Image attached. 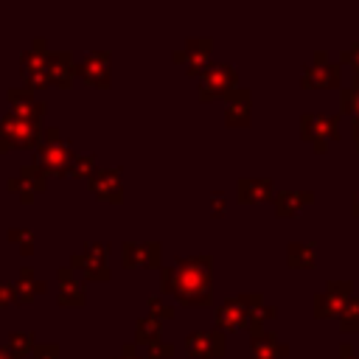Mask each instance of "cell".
<instances>
[{"label":"cell","instance_id":"cell-1","mask_svg":"<svg viewBox=\"0 0 359 359\" xmlns=\"http://www.w3.org/2000/svg\"><path fill=\"white\" fill-rule=\"evenodd\" d=\"M160 289L182 306H208L213 300V255H182L171 266H160Z\"/></svg>","mask_w":359,"mask_h":359},{"label":"cell","instance_id":"cell-2","mask_svg":"<svg viewBox=\"0 0 359 359\" xmlns=\"http://www.w3.org/2000/svg\"><path fill=\"white\" fill-rule=\"evenodd\" d=\"M238 84V70L230 62H208V67L199 76V101H213L219 95H230Z\"/></svg>","mask_w":359,"mask_h":359},{"label":"cell","instance_id":"cell-3","mask_svg":"<svg viewBox=\"0 0 359 359\" xmlns=\"http://www.w3.org/2000/svg\"><path fill=\"white\" fill-rule=\"evenodd\" d=\"M258 300H264L258 292L238 294V297H227L224 303L216 306V314H213L216 328H219L222 334H224V331H241V328H247V325H250V311H252V306H255Z\"/></svg>","mask_w":359,"mask_h":359},{"label":"cell","instance_id":"cell-4","mask_svg":"<svg viewBox=\"0 0 359 359\" xmlns=\"http://www.w3.org/2000/svg\"><path fill=\"white\" fill-rule=\"evenodd\" d=\"M300 135L303 140L314 143V151H328V143L339 137V112L337 115H317L306 112L300 115Z\"/></svg>","mask_w":359,"mask_h":359},{"label":"cell","instance_id":"cell-5","mask_svg":"<svg viewBox=\"0 0 359 359\" xmlns=\"http://www.w3.org/2000/svg\"><path fill=\"white\" fill-rule=\"evenodd\" d=\"M351 297H353V283H351L348 278L328 280L325 289L314 297V317H320V320H325V317H339Z\"/></svg>","mask_w":359,"mask_h":359},{"label":"cell","instance_id":"cell-6","mask_svg":"<svg viewBox=\"0 0 359 359\" xmlns=\"http://www.w3.org/2000/svg\"><path fill=\"white\" fill-rule=\"evenodd\" d=\"M70 269H81V275H84L87 280H109L107 244H101V241L84 244V250L70 258Z\"/></svg>","mask_w":359,"mask_h":359},{"label":"cell","instance_id":"cell-7","mask_svg":"<svg viewBox=\"0 0 359 359\" xmlns=\"http://www.w3.org/2000/svg\"><path fill=\"white\" fill-rule=\"evenodd\" d=\"M48 56H50V50H48V42H45L42 36H36V39L31 42V48L20 56V70H22V79H25L28 90L48 84V76H45Z\"/></svg>","mask_w":359,"mask_h":359},{"label":"cell","instance_id":"cell-8","mask_svg":"<svg viewBox=\"0 0 359 359\" xmlns=\"http://www.w3.org/2000/svg\"><path fill=\"white\" fill-rule=\"evenodd\" d=\"M0 129H3V135H6V140L11 146L28 149V146H39L42 143V126H39V121H28V118H20L14 112H6L0 118Z\"/></svg>","mask_w":359,"mask_h":359},{"label":"cell","instance_id":"cell-9","mask_svg":"<svg viewBox=\"0 0 359 359\" xmlns=\"http://www.w3.org/2000/svg\"><path fill=\"white\" fill-rule=\"evenodd\" d=\"M210 45H213L210 36H191V39H185L182 48H177V50L171 53V59H174L180 67H185V73L196 76V73H202V70L208 67Z\"/></svg>","mask_w":359,"mask_h":359},{"label":"cell","instance_id":"cell-10","mask_svg":"<svg viewBox=\"0 0 359 359\" xmlns=\"http://www.w3.org/2000/svg\"><path fill=\"white\" fill-rule=\"evenodd\" d=\"M73 149L67 140H59V143H39L36 146V165L45 171V174H67L70 171V163H73Z\"/></svg>","mask_w":359,"mask_h":359},{"label":"cell","instance_id":"cell-11","mask_svg":"<svg viewBox=\"0 0 359 359\" xmlns=\"http://www.w3.org/2000/svg\"><path fill=\"white\" fill-rule=\"evenodd\" d=\"M185 351L194 359H219L227 351V339L219 328L216 331H191L185 337Z\"/></svg>","mask_w":359,"mask_h":359},{"label":"cell","instance_id":"cell-12","mask_svg":"<svg viewBox=\"0 0 359 359\" xmlns=\"http://www.w3.org/2000/svg\"><path fill=\"white\" fill-rule=\"evenodd\" d=\"M8 191H14L25 205L34 199V194H39V191H45V185H48V174L36 165V163H25L20 171H17V177H11L8 182Z\"/></svg>","mask_w":359,"mask_h":359},{"label":"cell","instance_id":"cell-13","mask_svg":"<svg viewBox=\"0 0 359 359\" xmlns=\"http://www.w3.org/2000/svg\"><path fill=\"white\" fill-rule=\"evenodd\" d=\"M160 241H123L121 244V261L123 266H157L160 269Z\"/></svg>","mask_w":359,"mask_h":359},{"label":"cell","instance_id":"cell-14","mask_svg":"<svg viewBox=\"0 0 359 359\" xmlns=\"http://www.w3.org/2000/svg\"><path fill=\"white\" fill-rule=\"evenodd\" d=\"M76 73L93 87H107L109 84V53L107 50H87L79 59Z\"/></svg>","mask_w":359,"mask_h":359},{"label":"cell","instance_id":"cell-15","mask_svg":"<svg viewBox=\"0 0 359 359\" xmlns=\"http://www.w3.org/2000/svg\"><path fill=\"white\" fill-rule=\"evenodd\" d=\"M339 79H342L339 62H314V65H306L303 73H300V84L303 87H314V90L339 87Z\"/></svg>","mask_w":359,"mask_h":359},{"label":"cell","instance_id":"cell-16","mask_svg":"<svg viewBox=\"0 0 359 359\" xmlns=\"http://www.w3.org/2000/svg\"><path fill=\"white\" fill-rule=\"evenodd\" d=\"M90 191L107 202H121L123 199V182H121V168H95L90 177Z\"/></svg>","mask_w":359,"mask_h":359},{"label":"cell","instance_id":"cell-17","mask_svg":"<svg viewBox=\"0 0 359 359\" xmlns=\"http://www.w3.org/2000/svg\"><path fill=\"white\" fill-rule=\"evenodd\" d=\"M289 353V345L278 339L269 328H255L250 331V359H283Z\"/></svg>","mask_w":359,"mask_h":359},{"label":"cell","instance_id":"cell-18","mask_svg":"<svg viewBox=\"0 0 359 359\" xmlns=\"http://www.w3.org/2000/svg\"><path fill=\"white\" fill-rule=\"evenodd\" d=\"M6 95H8L11 112H14V115H20V118L39 121V118L45 115V109H48V104H45V101H39V98H34V93H31L28 87H11Z\"/></svg>","mask_w":359,"mask_h":359},{"label":"cell","instance_id":"cell-19","mask_svg":"<svg viewBox=\"0 0 359 359\" xmlns=\"http://www.w3.org/2000/svg\"><path fill=\"white\" fill-rule=\"evenodd\" d=\"M236 196L244 205H258L275 196V185L269 177H241L236 182Z\"/></svg>","mask_w":359,"mask_h":359},{"label":"cell","instance_id":"cell-20","mask_svg":"<svg viewBox=\"0 0 359 359\" xmlns=\"http://www.w3.org/2000/svg\"><path fill=\"white\" fill-rule=\"evenodd\" d=\"M45 76H48V84L70 87V81H73V76H76V62H73V56H70L67 50H50Z\"/></svg>","mask_w":359,"mask_h":359},{"label":"cell","instance_id":"cell-21","mask_svg":"<svg viewBox=\"0 0 359 359\" xmlns=\"http://www.w3.org/2000/svg\"><path fill=\"white\" fill-rule=\"evenodd\" d=\"M311 202H314V191H275V196H272L275 216H280V219L297 216Z\"/></svg>","mask_w":359,"mask_h":359},{"label":"cell","instance_id":"cell-22","mask_svg":"<svg viewBox=\"0 0 359 359\" xmlns=\"http://www.w3.org/2000/svg\"><path fill=\"white\" fill-rule=\"evenodd\" d=\"M250 107H252V95L250 90L236 87L227 95V109H224V123L227 126H250Z\"/></svg>","mask_w":359,"mask_h":359},{"label":"cell","instance_id":"cell-23","mask_svg":"<svg viewBox=\"0 0 359 359\" xmlns=\"http://www.w3.org/2000/svg\"><path fill=\"white\" fill-rule=\"evenodd\" d=\"M87 294H84V283H79L73 278V269L70 266H62L59 269V303L62 306H84Z\"/></svg>","mask_w":359,"mask_h":359},{"label":"cell","instance_id":"cell-24","mask_svg":"<svg viewBox=\"0 0 359 359\" xmlns=\"http://www.w3.org/2000/svg\"><path fill=\"white\" fill-rule=\"evenodd\" d=\"M286 261L292 269H311L317 264V244L314 241H292L286 250Z\"/></svg>","mask_w":359,"mask_h":359},{"label":"cell","instance_id":"cell-25","mask_svg":"<svg viewBox=\"0 0 359 359\" xmlns=\"http://www.w3.org/2000/svg\"><path fill=\"white\" fill-rule=\"evenodd\" d=\"M14 292H17V300L28 303V300H34L36 294L45 292V280L34 278V269L31 266H22L20 275H17V280H14Z\"/></svg>","mask_w":359,"mask_h":359},{"label":"cell","instance_id":"cell-26","mask_svg":"<svg viewBox=\"0 0 359 359\" xmlns=\"http://www.w3.org/2000/svg\"><path fill=\"white\" fill-rule=\"evenodd\" d=\"M160 337H163V323L154 320L151 314H146V317H140V320L135 323V345L149 348V345L160 342Z\"/></svg>","mask_w":359,"mask_h":359},{"label":"cell","instance_id":"cell-27","mask_svg":"<svg viewBox=\"0 0 359 359\" xmlns=\"http://www.w3.org/2000/svg\"><path fill=\"white\" fill-rule=\"evenodd\" d=\"M34 348H36V342H34V334H28V331H17V334L8 337V353L14 359H22V356L34 353Z\"/></svg>","mask_w":359,"mask_h":359},{"label":"cell","instance_id":"cell-28","mask_svg":"<svg viewBox=\"0 0 359 359\" xmlns=\"http://www.w3.org/2000/svg\"><path fill=\"white\" fill-rule=\"evenodd\" d=\"M339 328H342L345 334H359V294H353V297L348 300V306L342 309V314H339Z\"/></svg>","mask_w":359,"mask_h":359},{"label":"cell","instance_id":"cell-29","mask_svg":"<svg viewBox=\"0 0 359 359\" xmlns=\"http://www.w3.org/2000/svg\"><path fill=\"white\" fill-rule=\"evenodd\" d=\"M275 306H266L264 300H258L255 306H252V311H250V325H247V331H255V328H266V323L269 320H275Z\"/></svg>","mask_w":359,"mask_h":359},{"label":"cell","instance_id":"cell-30","mask_svg":"<svg viewBox=\"0 0 359 359\" xmlns=\"http://www.w3.org/2000/svg\"><path fill=\"white\" fill-rule=\"evenodd\" d=\"M146 306H149V314H151L154 320H160V323H163V320H171L174 311H177L174 303H168L163 294H151V297L146 300Z\"/></svg>","mask_w":359,"mask_h":359},{"label":"cell","instance_id":"cell-31","mask_svg":"<svg viewBox=\"0 0 359 359\" xmlns=\"http://www.w3.org/2000/svg\"><path fill=\"white\" fill-rule=\"evenodd\" d=\"M339 112L359 118V87L356 84L339 90Z\"/></svg>","mask_w":359,"mask_h":359},{"label":"cell","instance_id":"cell-32","mask_svg":"<svg viewBox=\"0 0 359 359\" xmlns=\"http://www.w3.org/2000/svg\"><path fill=\"white\" fill-rule=\"evenodd\" d=\"M93 171H95V154H76L67 174H73V177H90Z\"/></svg>","mask_w":359,"mask_h":359},{"label":"cell","instance_id":"cell-33","mask_svg":"<svg viewBox=\"0 0 359 359\" xmlns=\"http://www.w3.org/2000/svg\"><path fill=\"white\" fill-rule=\"evenodd\" d=\"M8 241H14V244L20 247V252H25V255L34 252V233L25 230V227H14V230H8Z\"/></svg>","mask_w":359,"mask_h":359},{"label":"cell","instance_id":"cell-34","mask_svg":"<svg viewBox=\"0 0 359 359\" xmlns=\"http://www.w3.org/2000/svg\"><path fill=\"white\" fill-rule=\"evenodd\" d=\"M34 359H59V345L56 342H39L34 348Z\"/></svg>","mask_w":359,"mask_h":359},{"label":"cell","instance_id":"cell-35","mask_svg":"<svg viewBox=\"0 0 359 359\" xmlns=\"http://www.w3.org/2000/svg\"><path fill=\"white\" fill-rule=\"evenodd\" d=\"M339 65H351L353 70H359V42L348 45V48L339 53Z\"/></svg>","mask_w":359,"mask_h":359},{"label":"cell","instance_id":"cell-36","mask_svg":"<svg viewBox=\"0 0 359 359\" xmlns=\"http://www.w3.org/2000/svg\"><path fill=\"white\" fill-rule=\"evenodd\" d=\"M224 208H227L224 191H219V188H216V191L210 194V213H213V216H222V213H224Z\"/></svg>","mask_w":359,"mask_h":359},{"label":"cell","instance_id":"cell-37","mask_svg":"<svg viewBox=\"0 0 359 359\" xmlns=\"http://www.w3.org/2000/svg\"><path fill=\"white\" fill-rule=\"evenodd\" d=\"M17 300V292H14V283H6L0 280V306H8Z\"/></svg>","mask_w":359,"mask_h":359},{"label":"cell","instance_id":"cell-38","mask_svg":"<svg viewBox=\"0 0 359 359\" xmlns=\"http://www.w3.org/2000/svg\"><path fill=\"white\" fill-rule=\"evenodd\" d=\"M112 359H146V356H140V353H137V345H135V342H123L121 353H118V356H112Z\"/></svg>","mask_w":359,"mask_h":359},{"label":"cell","instance_id":"cell-39","mask_svg":"<svg viewBox=\"0 0 359 359\" xmlns=\"http://www.w3.org/2000/svg\"><path fill=\"white\" fill-rule=\"evenodd\" d=\"M59 140H62L59 126H45L42 129V143H59Z\"/></svg>","mask_w":359,"mask_h":359},{"label":"cell","instance_id":"cell-40","mask_svg":"<svg viewBox=\"0 0 359 359\" xmlns=\"http://www.w3.org/2000/svg\"><path fill=\"white\" fill-rule=\"evenodd\" d=\"M339 359H356V351H353L351 342H342L339 345Z\"/></svg>","mask_w":359,"mask_h":359},{"label":"cell","instance_id":"cell-41","mask_svg":"<svg viewBox=\"0 0 359 359\" xmlns=\"http://www.w3.org/2000/svg\"><path fill=\"white\" fill-rule=\"evenodd\" d=\"M351 210H353V216H359V191L351 194Z\"/></svg>","mask_w":359,"mask_h":359},{"label":"cell","instance_id":"cell-42","mask_svg":"<svg viewBox=\"0 0 359 359\" xmlns=\"http://www.w3.org/2000/svg\"><path fill=\"white\" fill-rule=\"evenodd\" d=\"M8 149H11V143L6 140V135H3V129H0V154H6Z\"/></svg>","mask_w":359,"mask_h":359},{"label":"cell","instance_id":"cell-43","mask_svg":"<svg viewBox=\"0 0 359 359\" xmlns=\"http://www.w3.org/2000/svg\"><path fill=\"white\" fill-rule=\"evenodd\" d=\"M0 359H14V356L8 353V348H0Z\"/></svg>","mask_w":359,"mask_h":359},{"label":"cell","instance_id":"cell-44","mask_svg":"<svg viewBox=\"0 0 359 359\" xmlns=\"http://www.w3.org/2000/svg\"><path fill=\"white\" fill-rule=\"evenodd\" d=\"M353 84L359 87V70H353Z\"/></svg>","mask_w":359,"mask_h":359},{"label":"cell","instance_id":"cell-45","mask_svg":"<svg viewBox=\"0 0 359 359\" xmlns=\"http://www.w3.org/2000/svg\"><path fill=\"white\" fill-rule=\"evenodd\" d=\"M353 132H359V118H353Z\"/></svg>","mask_w":359,"mask_h":359},{"label":"cell","instance_id":"cell-46","mask_svg":"<svg viewBox=\"0 0 359 359\" xmlns=\"http://www.w3.org/2000/svg\"><path fill=\"white\" fill-rule=\"evenodd\" d=\"M353 140H356V149H359V132H353Z\"/></svg>","mask_w":359,"mask_h":359}]
</instances>
